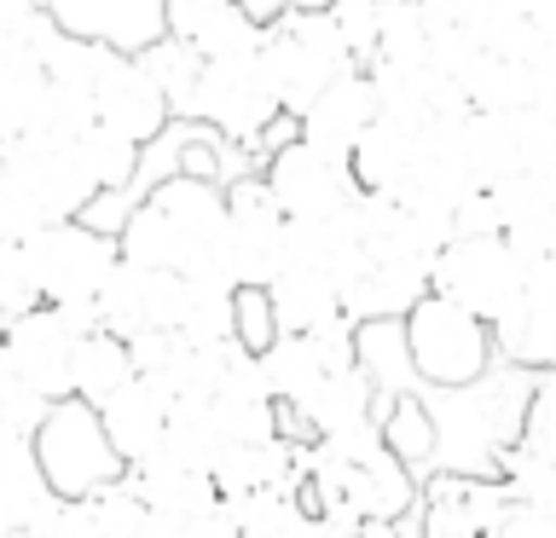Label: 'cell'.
<instances>
[{
	"label": "cell",
	"mask_w": 556,
	"mask_h": 538,
	"mask_svg": "<svg viewBox=\"0 0 556 538\" xmlns=\"http://www.w3.org/2000/svg\"><path fill=\"white\" fill-rule=\"evenodd\" d=\"M226 185L208 174H168L156 180L139 208L122 226V255L128 260H151V267H174V272H226Z\"/></svg>",
	"instance_id": "obj_1"
},
{
	"label": "cell",
	"mask_w": 556,
	"mask_h": 538,
	"mask_svg": "<svg viewBox=\"0 0 556 538\" xmlns=\"http://www.w3.org/2000/svg\"><path fill=\"white\" fill-rule=\"evenodd\" d=\"M533 382H539V364H521L510 359L498 371H486L464 388H429L424 382V399L434 411V469H464V475H498L504 469V451L516 446L521 434V417H528V399H533Z\"/></svg>",
	"instance_id": "obj_2"
},
{
	"label": "cell",
	"mask_w": 556,
	"mask_h": 538,
	"mask_svg": "<svg viewBox=\"0 0 556 538\" xmlns=\"http://www.w3.org/2000/svg\"><path fill=\"white\" fill-rule=\"evenodd\" d=\"M261 64L273 76V93L285 111L302 116L313 99L325 93L342 69H354V47L337 24L330 7H290L285 17L267 24V41H261Z\"/></svg>",
	"instance_id": "obj_3"
},
{
	"label": "cell",
	"mask_w": 556,
	"mask_h": 538,
	"mask_svg": "<svg viewBox=\"0 0 556 538\" xmlns=\"http://www.w3.org/2000/svg\"><path fill=\"white\" fill-rule=\"evenodd\" d=\"M406 347H412V364L429 388H464V382H476L498 364L493 319L469 312L464 302H452L441 290H429L406 312Z\"/></svg>",
	"instance_id": "obj_4"
},
{
	"label": "cell",
	"mask_w": 556,
	"mask_h": 538,
	"mask_svg": "<svg viewBox=\"0 0 556 538\" xmlns=\"http://www.w3.org/2000/svg\"><path fill=\"white\" fill-rule=\"evenodd\" d=\"M528 267L533 260L516 249L510 232H458L434 255V290L464 302L469 312H481V319H493L498 330L504 319H516Z\"/></svg>",
	"instance_id": "obj_5"
},
{
	"label": "cell",
	"mask_w": 556,
	"mask_h": 538,
	"mask_svg": "<svg viewBox=\"0 0 556 538\" xmlns=\"http://www.w3.org/2000/svg\"><path fill=\"white\" fill-rule=\"evenodd\" d=\"M35 451H41L47 475H52V486H59L64 498H87V492H99V486L128 475V458L116 451L99 406L81 399V394L52 399L47 423L35 428Z\"/></svg>",
	"instance_id": "obj_6"
},
{
	"label": "cell",
	"mask_w": 556,
	"mask_h": 538,
	"mask_svg": "<svg viewBox=\"0 0 556 538\" xmlns=\"http://www.w3.org/2000/svg\"><path fill=\"white\" fill-rule=\"evenodd\" d=\"M24 255L35 284H41V302H87V295L111 284L122 260V238L81 215H64V220H47L35 238H24Z\"/></svg>",
	"instance_id": "obj_7"
},
{
	"label": "cell",
	"mask_w": 556,
	"mask_h": 538,
	"mask_svg": "<svg viewBox=\"0 0 556 538\" xmlns=\"http://www.w3.org/2000/svg\"><path fill=\"white\" fill-rule=\"evenodd\" d=\"M278 111H285V104H278V93H273V76H267V64H261V47L255 52H226V59L203 64L198 99H191V116L198 121L232 133L238 145L261 151V133L273 128Z\"/></svg>",
	"instance_id": "obj_8"
},
{
	"label": "cell",
	"mask_w": 556,
	"mask_h": 538,
	"mask_svg": "<svg viewBox=\"0 0 556 538\" xmlns=\"http://www.w3.org/2000/svg\"><path fill=\"white\" fill-rule=\"evenodd\" d=\"M0 163L17 168L35 185V197L47 203L52 220L81 215V208L104 191L99 174L87 168V156H81V139L76 133H59V128H29V133L0 139Z\"/></svg>",
	"instance_id": "obj_9"
},
{
	"label": "cell",
	"mask_w": 556,
	"mask_h": 538,
	"mask_svg": "<svg viewBox=\"0 0 556 538\" xmlns=\"http://www.w3.org/2000/svg\"><path fill=\"white\" fill-rule=\"evenodd\" d=\"M261 174H267V185L278 191V203H285V215H313V220H330V215H348L359 197V174L348 156L313 145V139H290V145H278L261 156Z\"/></svg>",
	"instance_id": "obj_10"
},
{
	"label": "cell",
	"mask_w": 556,
	"mask_h": 538,
	"mask_svg": "<svg viewBox=\"0 0 556 538\" xmlns=\"http://www.w3.org/2000/svg\"><path fill=\"white\" fill-rule=\"evenodd\" d=\"M226 203H232V220H226V267H232L238 284H273L278 260H285V203L267 185V174L250 168L226 185Z\"/></svg>",
	"instance_id": "obj_11"
},
{
	"label": "cell",
	"mask_w": 556,
	"mask_h": 538,
	"mask_svg": "<svg viewBox=\"0 0 556 538\" xmlns=\"http://www.w3.org/2000/svg\"><path fill=\"white\" fill-rule=\"evenodd\" d=\"M510 481L504 475H464V469H429L424 503H417V533L429 538H469V533H498L510 510Z\"/></svg>",
	"instance_id": "obj_12"
},
{
	"label": "cell",
	"mask_w": 556,
	"mask_h": 538,
	"mask_svg": "<svg viewBox=\"0 0 556 538\" xmlns=\"http://www.w3.org/2000/svg\"><path fill=\"white\" fill-rule=\"evenodd\" d=\"M434 290V255L406 249V243H382L365 249L359 272L342 284V307L354 319H406V312Z\"/></svg>",
	"instance_id": "obj_13"
},
{
	"label": "cell",
	"mask_w": 556,
	"mask_h": 538,
	"mask_svg": "<svg viewBox=\"0 0 556 538\" xmlns=\"http://www.w3.org/2000/svg\"><path fill=\"white\" fill-rule=\"evenodd\" d=\"M104 324L122 330V336H139V330L156 324H180L186 312V272L174 267H151V260H116L111 284L99 290Z\"/></svg>",
	"instance_id": "obj_14"
},
{
	"label": "cell",
	"mask_w": 556,
	"mask_h": 538,
	"mask_svg": "<svg viewBox=\"0 0 556 538\" xmlns=\"http://www.w3.org/2000/svg\"><path fill=\"white\" fill-rule=\"evenodd\" d=\"M59 503H64V492L52 486L41 451H35V434L0 428V538L7 533L41 538Z\"/></svg>",
	"instance_id": "obj_15"
},
{
	"label": "cell",
	"mask_w": 556,
	"mask_h": 538,
	"mask_svg": "<svg viewBox=\"0 0 556 538\" xmlns=\"http://www.w3.org/2000/svg\"><path fill=\"white\" fill-rule=\"evenodd\" d=\"M0 336L12 342L17 364H24V371L41 382L52 399L76 394V342H81V330L70 324L52 302H35L29 312L7 319V324H0Z\"/></svg>",
	"instance_id": "obj_16"
},
{
	"label": "cell",
	"mask_w": 556,
	"mask_h": 538,
	"mask_svg": "<svg viewBox=\"0 0 556 538\" xmlns=\"http://www.w3.org/2000/svg\"><path fill=\"white\" fill-rule=\"evenodd\" d=\"M377 116H382L377 76L365 64H354L302 111V139H313V145H325L337 156H354V145L365 139V128H371Z\"/></svg>",
	"instance_id": "obj_17"
},
{
	"label": "cell",
	"mask_w": 556,
	"mask_h": 538,
	"mask_svg": "<svg viewBox=\"0 0 556 538\" xmlns=\"http://www.w3.org/2000/svg\"><path fill=\"white\" fill-rule=\"evenodd\" d=\"M99 116L116 121L122 133H134L139 145H151V139L174 121V104H168L163 81L151 76V64L139 59V52H116L111 69L99 76Z\"/></svg>",
	"instance_id": "obj_18"
},
{
	"label": "cell",
	"mask_w": 556,
	"mask_h": 538,
	"mask_svg": "<svg viewBox=\"0 0 556 538\" xmlns=\"http://www.w3.org/2000/svg\"><path fill=\"white\" fill-rule=\"evenodd\" d=\"M70 35H93L122 52H146L168 35V0H47Z\"/></svg>",
	"instance_id": "obj_19"
},
{
	"label": "cell",
	"mask_w": 556,
	"mask_h": 538,
	"mask_svg": "<svg viewBox=\"0 0 556 538\" xmlns=\"http://www.w3.org/2000/svg\"><path fill=\"white\" fill-rule=\"evenodd\" d=\"M99 417H104V428H111V440H116L122 458H128V463H146L151 451H163V440H168L174 399L156 388L151 376H128L116 394L99 399Z\"/></svg>",
	"instance_id": "obj_20"
},
{
	"label": "cell",
	"mask_w": 556,
	"mask_h": 538,
	"mask_svg": "<svg viewBox=\"0 0 556 538\" xmlns=\"http://www.w3.org/2000/svg\"><path fill=\"white\" fill-rule=\"evenodd\" d=\"M458 163H464L476 191H498L504 180H516V174L528 168L516 111H469L458 121Z\"/></svg>",
	"instance_id": "obj_21"
},
{
	"label": "cell",
	"mask_w": 556,
	"mask_h": 538,
	"mask_svg": "<svg viewBox=\"0 0 556 538\" xmlns=\"http://www.w3.org/2000/svg\"><path fill=\"white\" fill-rule=\"evenodd\" d=\"M220 498H250L261 486H302V440L290 434H255V440H232L215 463Z\"/></svg>",
	"instance_id": "obj_22"
},
{
	"label": "cell",
	"mask_w": 556,
	"mask_h": 538,
	"mask_svg": "<svg viewBox=\"0 0 556 538\" xmlns=\"http://www.w3.org/2000/svg\"><path fill=\"white\" fill-rule=\"evenodd\" d=\"M498 354L521 364H551L556 359V255H539L528 267L516 319L498 324Z\"/></svg>",
	"instance_id": "obj_23"
},
{
	"label": "cell",
	"mask_w": 556,
	"mask_h": 538,
	"mask_svg": "<svg viewBox=\"0 0 556 538\" xmlns=\"http://www.w3.org/2000/svg\"><path fill=\"white\" fill-rule=\"evenodd\" d=\"M168 35H180L203 59L226 52H255L267 41V24H255L238 0H168Z\"/></svg>",
	"instance_id": "obj_24"
},
{
	"label": "cell",
	"mask_w": 556,
	"mask_h": 538,
	"mask_svg": "<svg viewBox=\"0 0 556 538\" xmlns=\"http://www.w3.org/2000/svg\"><path fill=\"white\" fill-rule=\"evenodd\" d=\"M417 145H424V128L406 116H389L382 111L371 128H365V139L354 145V174L365 191H382V197H400V191L412 185V168H417Z\"/></svg>",
	"instance_id": "obj_25"
},
{
	"label": "cell",
	"mask_w": 556,
	"mask_h": 538,
	"mask_svg": "<svg viewBox=\"0 0 556 538\" xmlns=\"http://www.w3.org/2000/svg\"><path fill=\"white\" fill-rule=\"evenodd\" d=\"M290 406L313 423V434H337V428H354V423L382 417V388H377V376L365 371V364H342V371H330L319 388L290 399Z\"/></svg>",
	"instance_id": "obj_26"
},
{
	"label": "cell",
	"mask_w": 556,
	"mask_h": 538,
	"mask_svg": "<svg viewBox=\"0 0 556 538\" xmlns=\"http://www.w3.org/2000/svg\"><path fill=\"white\" fill-rule=\"evenodd\" d=\"M458 87H464L469 111H528L539 99L533 59H510V52H486V47L458 69Z\"/></svg>",
	"instance_id": "obj_27"
},
{
	"label": "cell",
	"mask_w": 556,
	"mask_h": 538,
	"mask_svg": "<svg viewBox=\"0 0 556 538\" xmlns=\"http://www.w3.org/2000/svg\"><path fill=\"white\" fill-rule=\"evenodd\" d=\"M47 128V59L35 47H0V139Z\"/></svg>",
	"instance_id": "obj_28"
},
{
	"label": "cell",
	"mask_w": 556,
	"mask_h": 538,
	"mask_svg": "<svg viewBox=\"0 0 556 538\" xmlns=\"http://www.w3.org/2000/svg\"><path fill=\"white\" fill-rule=\"evenodd\" d=\"M226 510H232L238 533H290V538L325 533V521L307 503L302 486H261L250 498H226Z\"/></svg>",
	"instance_id": "obj_29"
},
{
	"label": "cell",
	"mask_w": 556,
	"mask_h": 538,
	"mask_svg": "<svg viewBox=\"0 0 556 538\" xmlns=\"http://www.w3.org/2000/svg\"><path fill=\"white\" fill-rule=\"evenodd\" d=\"M180 330H186L198 347L232 342V336H238V278H226V272H191V278H186Z\"/></svg>",
	"instance_id": "obj_30"
},
{
	"label": "cell",
	"mask_w": 556,
	"mask_h": 538,
	"mask_svg": "<svg viewBox=\"0 0 556 538\" xmlns=\"http://www.w3.org/2000/svg\"><path fill=\"white\" fill-rule=\"evenodd\" d=\"M261 371H267L273 399H302L330 376V364L313 342V330H278L273 347H261Z\"/></svg>",
	"instance_id": "obj_31"
},
{
	"label": "cell",
	"mask_w": 556,
	"mask_h": 538,
	"mask_svg": "<svg viewBox=\"0 0 556 538\" xmlns=\"http://www.w3.org/2000/svg\"><path fill=\"white\" fill-rule=\"evenodd\" d=\"M128 376H139V359H134V342L122 336V330L99 324V330H87V336L76 342V394L81 399L99 406V399L116 394Z\"/></svg>",
	"instance_id": "obj_32"
},
{
	"label": "cell",
	"mask_w": 556,
	"mask_h": 538,
	"mask_svg": "<svg viewBox=\"0 0 556 538\" xmlns=\"http://www.w3.org/2000/svg\"><path fill=\"white\" fill-rule=\"evenodd\" d=\"M267 290H273V307H278V330H313V324L348 312L342 290L330 284L325 272H307V267H278V278Z\"/></svg>",
	"instance_id": "obj_33"
},
{
	"label": "cell",
	"mask_w": 556,
	"mask_h": 538,
	"mask_svg": "<svg viewBox=\"0 0 556 538\" xmlns=\"http://www.w3.org/2000/svg\"><path fill=\"white\" fill-rule=\"evenodd\" d=\"M382 434H389V446L412 463L417 481L434 469V446L441 440H434V411H429L424 388H406V394H394L389 406H382Z\"/></svg>",
	"instance_id": "obj_34"
},
{
	"label": "cell",
	"mask_w": 556,
	"mask_h": 538,
	"mask_svg": "<svg viewBox=\"0 0 556 538\" xmlns=\"http://www.w3.org/2000/svg\"><path fill=\"white\" fill-rule=\"evenodd\" d=\"M76 139H81V156H87V168L99 174V185H134V180H139V163H146V145H139L134 133H122L116 121L93 116V121H87V128H81Z\"/></svg>",
	"instance_id": "obj_35"
},
{
	"label": "cell",
	"mask_w": 556,
	"mask_h": 538,
	"mask_svg": "<svg viewBox=\"0 0 556 538\" xmlns=\"http://www.w3.org/2000/svg\"><path fill=\"white\" fill-rule=\"evenodd\" d=\"M139 59H146L151 76L163 81L174 116H191V99H198V81H203V64H208L203 52L191 47V41H180V35H163V41H151Z\"/></svg>",
	"instance_id": "obj_36"
},
{
	"label": "cell",
	"mask_w": 556,
	"mask_h": 538,
	"mask_svg": "<svg viewBox=\"0 0 556 538\" xmlns=\"http://www.w3.org/2000/svg\"><path fill=\"white\" fill-rule=\"evenodd\" d=\"M47 411H52V394L24 371V364H17L12 342L0 336V428H24V434H35V428L47 423Z\"/></svg>",
	"instance_id": "obj_37"
},
{
	"label": "cell",
	"mask_w": 556,
	"mask_h": 538,
	"mask_svg": "<svg viewBox=\"0 0 556 538\" xmlns=\"http://www.w3.org/2000/svg\"><path fill=\"white\" fill-rule=\"evenodd\" d=\"M47 220H52V215H47V203L35 197V185H29L17 168L0 163V238H7V243H24V238L41 232Z\"/></svg>",
	"instance_id": "obj_38"
},
{
	"label": "cell",
	"mask_w": 556,
	"mask_h": 538,
	"mask_svg": "<svg viewBox=\"0 0 556 538\" xmlns=\"http://www.w3.org/2000/svg\"><path fill=\"white\" fill-rule=\"evenodd\" d=\"M87 503H93V527L99 533H151V503L139 498V486L128 475L99 486V492H87Z\"/></svg>",
	"instance_id": "obj_39"
},
{
	"label": "cell",
	"mask_w": 556,
	"mask_h": 538,
	"mask_svg": "<svg viewBox=\"0 0 556 538\" xmlns=\"http://www.w3.org/2000/svg\"><path fill=\"white\" fill-rule=\"evenodd\" d=\"M498 475L510 481L516 498L556 510V458H539V451H528V446H510V451H504V469H498Z\"/></svg>",
	"instance_id": "obj_40"
},
{
	"label": "cell",
	"mask_w": 556,
	"mask_h": 538,
	"mask_svg": "<svg viewBox=\"0 0 556 538\" xmlns=\"http://www.w3.org/2000/svg\"><path fill=\"white\" fill-rule=\"evenodd\" d=\"M35 302H41V284H35V272H29L24 243L0 238V324L17 319V312H29Z\"/></svg>",
	"instance_id": "obj_41"
},
{
	"label": "cell",
	"mask_w": 556,
	"mask_h": 538,
	"mask_svg": "<svg viewBox=\"0 0 556 538\" xmlns=\"http://www.w3.org/2000/svg\"><path fill=\"white\" fill-rule=\"evenodd\" d=\"M337 24L348 35V47H354V59L371 69L377 64V41H382V0H337Z\"/></svg>",
	"instance_id": "obj_42"
},
{
	"label": "cell",
	"mask_w": 556,
	"mask_h": 538,
	"mask_svg": "<svg viewBox=\"0 0 556 538\" xmlns=\"http://www.w3.org/2000/svg\"><path fill=\"white\" fill-rule=\"evenodd\" d=\"M273 336H278L273 290L267 284H238V342H250L261 354V347H273Z\"/></svg>",
	"instance_id": "obj_43"
},
{
	"label": "cell",
	"mask_w": 556,
	"mask_h": 538,
	"mask_svg": "<svg viewBox=\"0 0 556 538\" xmlns=\"http://www.w3.org/2000/svg\"><path fill=\"white\" fill-rule=\"evenodd\" d=\"M243 12L255 17V24H273V17H285L290 12V0H238Z\"/></svg>",
	"instance_id": "obj_44"
},
{
	"label": "cell",
	"mask_w": 556,
	"mask_h": 538,
	"mask_svg": "<svg viewBox=\"0 0 556 538\" xmlns=\"http://www.w3.org/2000/svg\"><path fill=\"white\" fill-rule=\"evenodd\" d=\"M290 7H337V0H290Z\"/></svg>",
	"instance_id": "obj_45"
}]
</instances>
